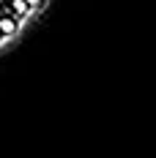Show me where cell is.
Segmentation results:
<instances>
[{"label":"cell","instance_id":"obj_1","mask_svg":"<svg viewBox=\"0 0 156 158\" xmlns=\"http://www.w3.org/2000/svg\"><path fill=\"white\" fill-rule=\"evenodd\" d=\"M19 22H22V19H16V16H11V14L0 16V33H3V38L16 35V33H19Z\"/></svg>","mask_w":156,"mask_h":158},{"label":"cell","instance_id":"obj_2","mask_svg":"<svg viewBox=\"0 0 156 158\" xmlns=\"http://www.w3.org/2000/svg\"><path fill=\"white\" fill-rule=\"evenodd\" d=\"M6 6H8V14L16 16V19H25L28 14H33L30 8H28V3H25V0H8Z\"/></svg>","mask_w":156,"mask_h":158},{"label":"cell","instance_id":"obj_3","mask_svg":"<svg viewBox=\"0 0 156 158\" xmlns=\"http://www.w3.org/2000/svg\"><path fill=\"white\" fill-rule=\"evenodd\" d=\"M25 3H28V8H30V11H36V8H38L44 0H25Z\"/></svg>","mask_w":156,"mask_h":158},{"label":"cell","instance_id":"obj_4","mask_svg":"<svg viewBox=\"0 0 156 158\" xmlns=\"http://www.w3.org/2000/svg\"><path fill=\"white\" fill-rule=\"evenodd\" d=\"M3 41H6V38H3V33H0V44H3Z\"/></svg>","mask_w":156,"mask_h":158},{"label":"cell","instance_id":"obj_5","mask_svg":"<svg viewBox=\"0 0 156 158\" xmlns=\"http://www.w3.org/2000/svg\"><path fill=\"white\" fill-rule=\"evenodd\" d=\"M3 3H8V0H3Z\"/></svg>","mask_w":156,"mask_h":158}]
</instances>
